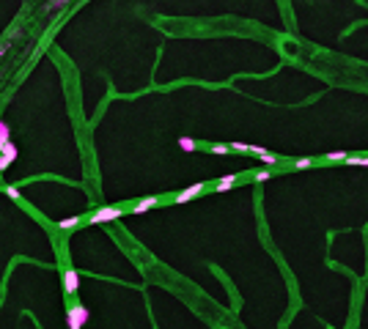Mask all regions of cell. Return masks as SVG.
Masks as SVG:
<instances>
[{"mask_svg": "<svg viewBox=\"0 0 368 329\" xmlns=\"http://www.w3.org/2000/svg\"><path fill=\"white\" fill-rule=\"evenodd\" d=\"M121 214H124V209H121V206H102V209L91 211L88 222H91V225H104V222H113V220H118Z\"/></svg>", "mask_w": 368, "mask_h": 329, "instance_id": "obj_1", "label": "cell"}, {"mask_svg": "<svg viewBox=\"0 0 368 329\" xmlns=\"http://www.w3.org/2000/svg\"><path fill=\"white\" fill-rule=\"evenodd\" d=\"M85 324H88V307L72 304V307L66 310V326L69 329H83Z\"/></svg>", "mask_w": 368, "mask_h": 329, "instance_id": "obj_2", "label": "cell"}, {"mask_svg": "<svg viewBox=\"0 0 368 329\" xmlns=\"http://www.w3.org/2000/svg\"><path fill=\"white\" fill-rule=\"evenodd\" d=\"M17 154H20V148H17L14 143H9L3 151H0V173H6V170L14 164V159H17Z\"/></svg>", "mask_w": 368, "mask_h": 329, "instance_id": "obj_3", "label": "cell"}, {"mask_svg": "<svg viewBox=\"0 0 368 329\" xmlns=\"http://www.w3.org/2000/svg\"><path fill=\"white\" fill-rule=\"evenodd\" d=\"M77 288H80V274L74 272V269H66V272H63V291L77 293Z\"/></svg>", "mask_w": 368, "mask_h": 329, "instance_id": "obj_4", "label": "cell"}, {"mask_svg": "<svg viewBox=\"0 0 368 329\" xmlns=\"http://www.w3.org/2000/svg\"><path fill=\"white\" fill-rule=\"evenodd\" d=\"M201 192H203V184H192V187H187V190L176 192V198H173V201H176V203H187V201H192V198H198Z\"/></svg>", "mask_w": 368, "mask_h": 329, "instance_id": "obj_5", "label": "cell"}, {"mask_svg": "<svg viewBox=\"0 0 368 329\" xmlns=\"http://www.w3.org/2000/svg\"><path fill=\"white\" fill-rule=\"evenodd\" d=\"M157 203H160V201H157V198L151 195V198H143V201L132 203V209H127V211H130V214H146V211H151Z\"/></svg>", "mask_w": 368, "mask_h": 329, "instance_id": "obj_6", "label": "cell"}, {"mask_svg": "<svg viewBox=\"0 0 368 329\" xmlns=\"http://www.w3.org/2000/svg\"><path fill=\"white\" fill-rule=\"evenodd\" d=\"M233 184H236V176H223V179L214 184V190H217V192H228V190H233Z\"/></svg>", "mask_w": 368, "mask_h": 329, "instance_id": "obj_7", "label": "cell"}, {"mask_svg": "<svg viewBox=\"0 0 368 329\" xmlns=\"http://www.w3.org/2000/svg\"><path fill=\"white\" fill-rule=\"evenodd\" d=\"M9 143H11V129H9L6 121H0V151H3Z\"/></svg>", "mask_w": 368, "mask_h": 329, "instance_id": "obj_8", "label": "cell"}, {"mask_svg": "<svg viewBox=\"0 0 368 329\" xmlns=\"http://www.w3.org/2000/svg\"><path fill=\"white\" fill-rule=\"evenodd\" d=\"M179 148H182V151H195L198 143L192 137H179Z\"/></svg>", "mask_w": 368, "mask_h": 329, "instance_id": "obj_9", "label": "cell"}, {"mask_svg": "<svg viewBox=\"0 0 368 329\" xmlns=\"http://www.w3.org/2000/svg\"><path fill=\"white\" fill-rule=\"evenodd\" d=\"M80 225V217H69V220H61V231H72V228H77Z\"/></svg>", "mask_w": 368, "mask_h": 329, "instance_id": "obj_10", "label": "cell"}, {"mask_svg": "<svg viewBox=\"0 0 368 329\" xmlns=\"http://www.w3.org/2000/svg\"><path fill=\"white\" fill-rule=\"evenodd\" d=\"M3 192H6V198H11V201H20L22 198V192L17 190V187H3Z\"/></svg>", "mask_w": 368, "mask_h": 329, "instance_id": "obj_11", "label": "cell"}, {"mask_svg": "<svg viewBox=\"0 0 368 329\" xmlns=\"http://www.w3.org/2000/svg\"><path fill=\"white\" fill-rule=\"evenodd\" d=\"M66 3H69V0H50V3H47V11H50V14H52V11H61Z\"/></svg>", "mask_w": 368, "mask_h": 329, "instance_id": "obj_12", "label": "cell"}, {"mask_svg": "<svg viewBox=\"0 0 368 329\" xmlns=\"http://www.w3.org/2000/svg\"><path fill=\"white\" fill-rule=\"evenodd\" d=\"M311 164H313V162L308 159V156H302V159H294V168H297V170H308Z\"/></svg>", "mask_w": 368, "mask_h": 329, "instance_id": "obj_13", "label": "cell"}, {"mask_svg": "<svg viewBox=\"0 0 368 329\" xmlns=\"http://www.w3.org/2000/svg\"><path fill=\"white\" fill-rule=\"evenodd\" d=\"M272 179V170H256V181H270Z\"/></svg>", "mask_w": 368, "mask_h": 329, "instance_id": "obj_14", "label": "cell"}, {"mask_svg": "<svg viewBox=\"0 0 368 329\" xmlns=\"http://www.w3.org/2000/svg\"><path fill=\"white\" fill-rule=\"evenodd\" d=\"M259 159L264 162V164H275V162H278V156H275V154H270V151H264V154H261Z\"/></svg>", "mask_w": 368, "mask_h": 329, "instance_id": "obj_15", "label": "cell"}, {"mask_svg": "<svg viewBox=\"0 0 368 329\" xmlns=\"http://www.w3.org/2000/svg\"><path fill=\"white\" fill-rule=\"evenodd\" d=\"M231 151H242V154H250V145H248V143H231Z\"/></svg>", "mask_w": 368, "mask_h": 329, "instance_id": "obj_16", "label": "cell"}, {"mask_svg": "<svg viewBox=\"0 0 368 329\" xmlns=\"http://www.w3.org/2000/svg\"><path fill=\"white\" fill-rule=\"evenodd\" d=\"M212 151H214V154H228L231 145H212Z\"/></svg>", "mask_w": 368, "mask_h": 329, "instance_id": "obj_17", "label": "cell"}, {"mask_svg": "<svg viewBox=\"0 0 368 329\" xmlns=\"http://www.w3.org/2000/svg\"><path fill=\"white\" fill-rule=\"evenodd\" d=\"M327 159H332V162H341V159H349L346 154H341V151H335V154H330L327 156Z\"/></svg>", "mask_w": 368, "mask_h": 329, "instance_id": "obj_18", "label": "cell"}, {"mask_svg": "<svg viewBox=\"0 0 368 329\" xmlns=\"http://www.w3.org/2000/svg\"><path fill=\"white\" fill-rule=\"evenodd\" d=\"M354 164H365V168H368V156H357V159H352Z\"/></svg>", "mask_w": 368, "mask_h": 329, "instance_id": "obj_19", "label": "cell"}]
</instances>
